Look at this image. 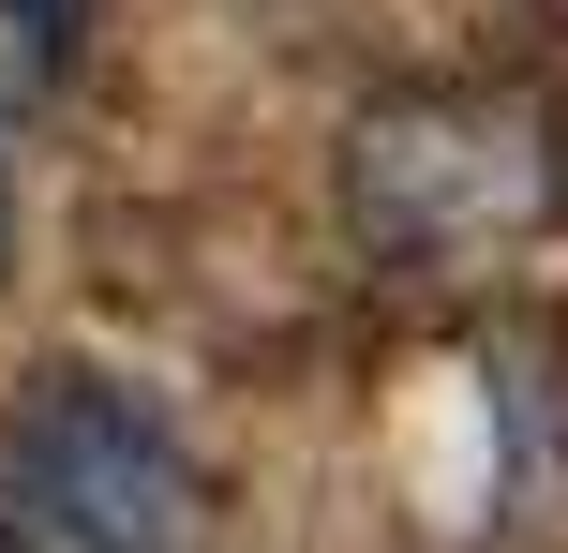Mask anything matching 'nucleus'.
Wrapping results in <instances>:
<instances>
[{"mask_svg": "<svg viewBox=\"0 0 568 553\" xmlns=\"http://www.w3.org/2000/svg\"><path fill=\"white\" fill-rule=\"evenodd\" d=\"M0 16H16V60H30V75H75V45H90L105 0H0Z\"/></svg>", "mask_w": 568, "mask_h": 553, "instance_id": "3", "label": "nucleus"}, {"mask_svg": "<svg viewBox=\"0 0 568 553\" xmlns=\"http://www.w3.org/2000/svg\"><path fill=\"white\" fill-rule=\"evenodd\" d=\"M344 209L389 269H494L554 239L568 209V120L539 90H404L344 150Z\"/></svg>", "mask_w": 568, "mask_h": 553, "instance_id": "1", "label": "nucleus"}, {"mask_svg": "<svg viewBox=\"0 0 568 553\" xmlns=\"http://www.w3.org/2000/svg\"><path fill=\"white\" fill-rule=\"evenodd\" d=\"M0 524L30 553H195L210 539V464L180 449V419L135 375L60 359L0 419Z\"/></svg>", "mask_w": 568, "mask_h": 553, "instance_id": "2", "label": "nucleus"}]
</instances>
